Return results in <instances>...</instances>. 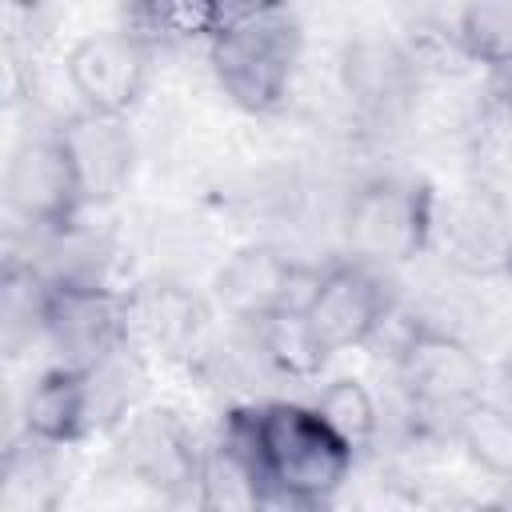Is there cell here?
Instances as JSON below:
<instances>
[{"label": "cell", "instance_id": "cell-23", "mask_svg": "<svg viewBox=\"0 0 512 512\" xmlns=\"http://www.w3.org/2000/svg\"><path fill=\"white\" fill-rule=\"evenodd\" d=\"M484 92H488L492 112L512 128V52L484 64Z\"/></svg>", "mask_w": 512, "mask_h": 512}, {"label": "cell", "instance_id": "cell-11", "mask_svg": "<svg viewBox=\"0 0 512 512\" xmlns=\"http://www.w3.org/2000/svg\"><path fill=\"white\" fill-rule=\"evenodd\" d=\"M56 132L76 168L84 204L88 208L112 204L128 188L132 168H136V144H132V132L124 128V116H100V112L80 108Z\"/></svg>", "mask_w": 512, "mask_h": 512}, {"label": "cell", "instance_id": "cell-19", "mask_svg": "<svg viewBox=\"0 0 512 512\" xmlns=\"http://www.w3.org/2000/svg\"><path fill=\"white\" fill-rule=\"evenodd\" d=\"M452 440L476 468H484L496 480H512V404L488 396L472 400L456 416Z\"/></svg>", "mask_w": 512, "mask_h": 512}, {"label": "cell", "instance_id": "cell-22", "mask_svg": "<svg viewBox=\"0 0 512 512\" xmlns=\"http://www.w3.org/2000/svg\"><path fill=\"white\" fill-rule=\"evenodd\" d=\"M456 44L464 60L492 64L512 52V0H468L456 20Z\"/></svg>", "mask_w": 512, "mask_h": 512}, {"label": "cell", "instance_id": "cell-20", "mask_svg": "<svg viewBox=\"0 0 512 512\" xmlns=\"http://www.w3.org/2000/svg\"><path fill=\"white\" fill-rule=\"evenodd\" d=\"M140 40L156 44H192L212 40L220 16L212 0H128V24Z\"/></svg>", "mask_w": 512, "mask_h": 512}, {"label": "cell", "instance_id": "cell-8", "mask_svg": "<svg viewBox=\"0 0 512 512\" xmlns=\"http://www.w3.org/2000/svg\"><path fill=\"white\" fill-rule=\"evenodd\" d=\"M4 200H8V212L16 220H24L32 232H64L88 208L76 168H72L68 148L56 128L28 136L8 156Z\"/></svg>", "mask_w": 512, "mask_h": 512}, {"label": "cell", "instance_id": "cell-17", "mask_svg": "<svg viewBox=\"0 0 512 512\" xmlns=\"http://www.w3.org/2000/svg\"><path fill=\"white\" fill-rule=\"evenodd\" d=\"M252 328V344L260 352V360L288 376V380H316L332 356V348L316 336V328L308 324L304 308H280L268 312L260 320L248 324Z\"/></svg>", "mask_w": 512, "mask_h": 512}, {"label": "cell", "instance_id": "cell-7", "mask_svg": "<svg viewBox=\"0 0 512 512\" xmlns=\"http://www.w3.org/2000/svg\"><path fill=\"white\" fill-rule=\"evenodd\" d=\"M388 308H392V292L380 264L360 256H344L320 268L304 296V316L332 352L368 344L388 320Z\"/></svg>", "mask_w": 512, "mask_h": 512}, {"label": "cell", "instance_id": "cell-16", "mask_svg": "<svg viewBox=\"0 0 512 512\" xmlns=\"http://www.w3.org/2000/svg\"><path fill=\"white\" fill-rule=\"evenodd\" d=\"M64 496L60 444H48L32 432L4 448L0 468V512H52Z\"/></svg>", "mask_w": 512, "mask_h": 512}, {"label": "cell", "instance_id": "cell-18", "mask_svg": "<svg viewBox=\"0 0 512 512\" xmlns=\"http://www.w3.org/2000/svg\"><path fill=\"white\" fill-rule=\"evenodd\" d=\"M44 308H48V276L36 264L8 260L0 288V340L8 356H20L36 340H44Z\"/></svg>", "mask_w": 512, "mask_h": 512}, {"label": "cell", "instance_id": "cell-6", "mask_svg": "<svg viewBox=\"0 0 512 512\" xmlns=\"http://www.w3.org/2000/svg\"><path fill=\"white\" fill-rule=\"evenodd\" d=\"M44 344L60 364L92 368L128 348V288L100 280H48Z\"/></svg>", "mask_w": 512, "mask_h": 512}, {"label": "cell", "instance_id": "cell-5", "mask_svg": "<svg viewBox=\"0 0 512 512\" xmlns=\"http://www.w3.org/2000/svg\"><path fill=\"white\" fill-rule=\"evenodd\" d=\"M116 460L128 480L164 500H196L208 452L172 408H132L116 424Z\"/></svg>", "mask_w": 512, "mask_h": 512}, {"label": "cell", "instance_id": "cell-12", "mask_svg": "<svg viewBox=\"0 0 512 512\" xmlns=\"http://www.w3.org/2000/svg\"><path fill=\"white\" fill-rule=\"evenodd\" d=\"M208 300L180 280H148L128 288V340L160 352L188 356L208 332Z\"/></svg>", "mask_w": 512, "mask_h": 512}, {"label": "cell", "instance_id": "cell-21", "mask_svg": "<svg viewBox=\"0 0 512 512\" xmlns=\"http://www.w3.org/2000/svg\"><path fill=\"white\" fill-rule=\"evenodd\" d=\"M312 408L324 416V424L360 456L376 444L380 436V404L376 396L364 388V380L356 376H340V380H328L320 388V396L312 400Z\"/></svg>", "mask_w": 512, "mask_h": 512}, {"label": "cell", "instance_id": "cell-10", "mask_svg": "<svg viewBox=\"0 0 512 512\" xmlns=\"http://www.w3.org/2000/svg\"><path fill=\"white\" fill-rule=\"evenodd\" d=\"M312 280H316V272L300 268L292 256H284L268 244H252V248H240L236 256H228V264L216 272V304L232 320L252 324L280 308H304Z\"/></svg>", "mask_w": 512, "mask_h": 512}, {"label": "cell", "instance_id": "cell-9", "mask_svg": "<svg viewBox=\"0 0 512 512\" xmlns=\"http://www.w3.org/2000/svg\"><path fill=\"white\" fill-rule=\"evenodd\" d=\"M64 76L84 112L124 116L148 88L152 44L140 40L132 28L88 32L68 48Z\"/></svg>", "mask_w": 512, "mask_h": 512}, {"label": "cell", "instance_id": "cell-1", "mask_svg": "<svg viewBox=\"0 0 512 512\" xmlns=\"http://www.w3.org/2000/svg\"><path fill=\"white\" fill-rule=\"evenodd\" d=\"M220 448L248 476L256 504L276 508L328 504L356 464V452L324 424V416L296 400L228 408Z\"/></svg>", "mask_w": 512, "mask_h": 512}, {"label": "cell", "instance_id": "cell-14", "mask_svg": "<svg viewBox=\"0 0 512 512\" xmlns=\"http://www.w3.org/2000/svg\"><path fill=\"white\" fill-rule=\"evenodd\" d=\"M20 424H24V432H32L48 444H60V448L84 440L96 428L88 368L60 364V360L52 368H44L24 392Z\"/></svg>", "mask_w": 512, "mask_h": 512}, {"label": "cell", "instance_id": "cell-3", "mask_svg": "<svg viewBox=\"0 0 512 512\" xmlns=\"http://www.w3.org/2000/svg\"><path fill=\"white\" fill-rule=\"evenodd\" d=\"M396 376L400 392L408 400V412L420 424H440L452 436L456 416L484 396L488 368L484 360L452 332L416 324L408 328L400 352H396Z\"/></svg>", "mask_w": 512, "mask_h": 512}, {"label": "cell", "instance_id": "cell-13", "mask_svg": "<svg viewBox=\"0 0 512 512\" xmlns=\"http://www.w3.org/2000/svg\"><path fill=\"white\" fill-rule=\"evenodd\" d=\"M420 80V60L392 40H356L340 56V84L364 116H396Z\"/></svg>", "mask_w": 512, "mask_h": 512}, {"label": "cell", "instance_id": "cell-24", "mask_svg": "<svg viewBox=\"0 0 512 512\" xmlns=\"http://www.w3.org/2000/svg\"><path fill=\"white\" fill-rule=\"evenodd\" d=\"M8 4H12V8H36L40 0H8Z\"/></svg>", "mask_w": 512, "mask_h": 512}, {"label": "cell", "instance_id": "cell-4", "mask_svg": "<svg viewBox=\"0 0 512 512\" xmlns=\"http://www.w3.org/2000/svg\"><path fill=\"white\" fill-rule=\"evenodd\" d=\"M436 228V196L416 176H376L360 184L348 200L344 236L352 256L372 264H404L416 260L432 244Z\"/></svg>", "mask_w": 512, "mask_h": 512}, {"label": "cell", "instance_id": "cell-2", "mask_svg": "<svg viewBox=\"0 0 512 512\" xmlns=\"http://www.w3.org/2000/svg\"><path fill=\"white\" fill-rule=\"evenodd\" d=\"M208 64L236 108L268 116L292 92L300 64V24L284 8L228 20L208 40Z\"/></svg>", "mask_w": 512, "mask_h": 512}, {"label": "cell", "instance_id": "cell-15", "mask_svg": "<svg viewBox=\"0 0 512 512\" xmlns=\"http://www.w3.org/2000/svg\"><path fill=\"white\" fill-rule=\"evenodd\" d=\"M444 240L448 260L468 276H500L512 268V224L488 200H460L436 220L432 240Z\"/></svg>", "mask_w": 512, "mask_h": 512}]
</instances>
